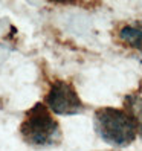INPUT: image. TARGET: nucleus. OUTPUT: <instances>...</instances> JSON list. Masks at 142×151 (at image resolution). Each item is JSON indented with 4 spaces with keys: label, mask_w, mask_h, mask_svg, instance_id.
<instances>
[{
    "label": "nucleus",
    "mask_w": 142,
    "mask_h": 151,
    "mask_svg": "<svg viewBox=\"0 0 142 151\" xmlns=\"http://www.w3.org/2000/svg\"><path fill=\"white\" fill-rule=\"evenodd\" d=\"M95 130L112 147H127L136 137L138 124L125 110L105 107L95 113Z\"/></svg>",
    "instance_id": "1"
},
{
    "label": "nucleus",
    "mask_w": 142,
    "mask_h": 151,
    "mask_svg": "<svg viewBox=\"0 0 142 151\" xmlns=\"http://www.w3.org/2000/svg\"><path fill=\"white\" fill-rule=\"evenodd\" d=\"M20 134L26 144L32 147L57 145L61 139L58 122L52 118L49 109L38 102L26 113L20 125Z\"/></svg>",
    "instance_id": "2"
},
{
    "label": "nucleus",
    "mask_w": 142,
    "mask_h": 151,
    "mask_svg": "<svg viewBox=\"0 0 142 151\" xmlns=\"http://www.w3.org/2000/svg\"><path fill=\"white\" fill-rule=\"evenodd\" d=\"M46 107L57 114H78L84 110V105L79 99L72 84L66 81H55L50 86L46 95Z\"/></svg>",
    "instance_id": "3"
},
{
    "label": "nucleus",
    "mask_w": 142,
    "mask_h": 151,
    "mask_svg": "<svg viewBox=\"0 0 142 151\" xmlns=\"http://www.w3.org/2000/svg\"><path fill=\"white\" fill-rule=\"evenodd\" d=\"M119 38L127 46L142 52V29L138 26H124L119 31Z\"/></svg>",
    "instance_id": "4"
},
{
    "label": "nucleus",
    "mask_w": 142,
    "mask_h": 151,
    "mask_svg": "<svg viewBox=\"0 0 142 151\" xmlns=\"http://www.w3.org/2000/svg\"><path fill=\"white\" fill-rule=\"evenodd\" d=\"M125 105H127L128 113L131 114V118L136 121L138 130L141 131V134H142V98L131 95V96H128L125 99Z\"/></svg>",
    "instance_id": "5"
}]
</instances>
